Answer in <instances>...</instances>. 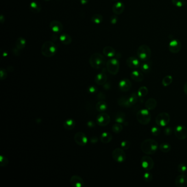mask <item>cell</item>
I'll list each match as a JSON object with an SVG mask.
<instances>
[{"label": "cell", "instance_id": "obj_56", "mask_svg": "<svg viewBox=\"0 0 187 187\" xmlns=\"http://www.w3.org/2000/svg\"><path fill=\"white\" fill-rule=\"evenodd\" d=\"M113 1H118V0H113Z\"/></svg>", "mask_w": 187, "mask_h": 187}, {"label": "cell", "instance_id": "obj_31", "mask_svg": "<svg viewBox=\"0 0 187 187\" xmlns=\"http://www.w3.org/2000/svg\"><path fill=\"white\" fill-rule=\"evenodd\" d=\"M96 109L100 113H103L107 109L108 105L106 102L103 101H100L96 104Z\"/></svg>", "mask_w": 187, "mask_h": 187}, {"label": "cell", "instance_id": "obj_34", "mask_svg": "<svg viewBox=\"0 0 187 187\" xmlns=\"http://www.w3.org/2000/svg\"><path fill=\"white\" fill-rule=\"evenodd\" d=\"M148 89L146 86H142L138 89L137 94L139 98H144L148 94Z\"/></svg>", "mask_w": 187, "mask_h": 187}, {"label": "cell", "instance_id": "obj_44", "mask_svg": "<svg viewBox=\"0 0 187 187\" xmlns=\"http://www.w3.org/2000/svg\"><path fill=\"white\" fill-rule=\"evenodd\" d=\"M131 144L129 140H123L121 143V148L124 150H127L129 148Z\"/></svg>", "mask_w": 187, "mask_h": 187}, {"label": "cell", "instance_id": "obj_12", "mask_svg": "<svg viewBox=\"0 0 187 187\" xmlns=\"http://www.w3.org/2000/svg\"><path fill=\"white\" fill-rule=\"evenodd\" d=\"M74 140L77 145L83 146L88 143V138L83 132H79L75 135Z\"/></svg>", "mask_w": 187, "mask_h": 187}, {"label": "cell", "instance_id": "obj_42", "mask_svg": "<svg viewBox=\"0 0 187 187\" xmlns=\"http://www.w3.org/2000/svg\"><path fill=\"white\" fill-rule=\"evenodd\" d=\"M143 179L146 182H150L153 179V175L150 172H146L143 175Z\"/></svg>", "mask_w": 187, "mask_h": 187}, {"label": "cell", "instance_id": "obj_14", "mask_svg": "<svg viewBox=\"0 0 187 187\" xmlns=\"http://www.w3.org/2000/svg\"><path fill=\"white\" fill-rule=\"evenodd\" d=\"M118 87L121 91L126 92L132 87V83L128 79H122L118 83Z\"/></svg>", "mask_w": 187, "mask_h": 187}, {"label": "cell", "instance_id": "obj_35", "mask_svg": "<svg viewBox=\"0 0 187 187\" xmlns=\"http://www.w3.org/2000/svg\"><path fill=\"white\" fill-rule=\"evenodd\" d=\"M173 81V78L171 75H167L163 78L162 85L164 87H168L170 85Z\"/></svg>", "mask_w": 187, "mask_h": 187}, {"label": "cell", "instance_id": "obj_5", "mask_svg": "<svg viewBox=\"0 0 187 187\" xmlns=\"http://www.w3.org/2000/svg\"><path fill=\"white\" fill-rule=\"evenodd\" d=\"M136 118L139 124L146 125L149 124L151 121V115L149 110L144 109L138 111L136 114Z\"/></svg>", "mask_w": 187, "mask_h": 187}, {"label": "cell", "instance_id": "obj_46", "mask_svg": "<svg viewBox=\"0 0 187 187\" xmlns=\"http://www.w3.org/2000/svg\"><path fill=\"white\" fill-rule=\"evenodd\" d=\"M118 22V17L116 14L111 16L110 18V22L111 24H116Z\"/></svg>", "mask_w": 187, "mask_h": 187}, {"label": "cell", "instance_id": "obj_20", "mask_svg": "<svg viewBox=\"0 0 187 187\" xmlns=\"http://www.w3.org/2000/svg\"><path fill=\"white\" fill-rule=\"evenodd\" d=\"M94 81L98 85H104L107 83V76L104 72H100L96 76Z\"/></svg>", "mask_w": 187, "mask_h": 187}, {"label": "cell", "instance_id": "obj_57", "mask_svg": "<svg viewBox=\"0 0 187 187\" xmlns=\"http://www.w3.org/2000/svg\"></svg>", "mask_w": 187, "mask_h": 187}, {"label": "cell", "instance_id": "obj_47", "mask_svg": "<svg viewBox=\"0 0 187 187\" xmlns=\"http://www.w3.org/2000/svg\"><path fill=\"white\" fill-rule=\"evenodd\" d=\"M172 132H173V129L170 127H166L164 131V133L166 136H170L172 135Z\"/></svg>", "mask_w": 187, "mask_h": 187}, {"label": "cell", "instance_id": "obj_15", "mask_svg": "<svg viewBox=\"0 0 187 187\" xmlns=\"http://www.w3.org/2000/svg\"><path fill=\"white\" fill-rule=\"evenodd\" d=\"M127 66L131 69H137L140 66V61L135 57H129L127 59Z\"/></svg>", "mask_w": 187, "mask_h": 187}, {"label": "cell", "instance_id": "obj_30", "mask_svg": "<svg viewBox=\"0 0 187 187\" xmlns=\"http://www.w3.org/2000/svg\"><path fill=\"white\" fill-rule=\"evenodd\" d=\"M26 45V41L24 37H19L17 39L16 42V47L19 50H22L25 48Z\"/></svg>", "mask_w": 187, "mask_h": 187}, {"label": "cell", "instance_id": "obj_45", "mask_svg": "<svg viewBox=\"0 0 187 187\" xmlns=\"http://www.w3.org/2000/svg\"><path fill=\"white\" fill-rule=\"evenodd\" d=\"M0 75H1V80H5L7 77V72L6 71V70L5 69H3V68H1V72H0Z\"/></svg>", "mask_w": 187, "mask_h": 187}, {"label": "cell", "instance_id": "obj_48", "mask_svg": "<svg viewBox=\"0 0 187 187\" xmlns=\"http://www.w3.org/2000/svg\"><path fill=\"white\" fill-rule=\"evenodd\" d=\"M88 91L91 94H94L97 91V88L95 86H90L88 87Z\"/></svg>", "mask_w": 187, "mask_h": 187}, {"label": "cell", "instance_id": "obj_27", "mask_svg": "<svg viewBox=\"0 0 187 187\" xmlns=\"http://www.w3.org/2000/svg\"><path fill=\"white\" fill-rule=\"evenodd\" d=\"M113 139V136L109 132H105L102 133L100 136V139L102 143L104 144L109 143Z\"/></svg>", "mask_w": 187, "mask_h": 187}, {"label": "cell", "instance_id": "obj_6", "mask_svg": "<svg viewBox=\"0 0 187 187\" xmlns=\"http://www.w3.org/2000/svg\"><path fill=\"white\" fill-rule=\"evenodd\" d=\"M107 70L109 73L113 75L118 74L120 69V63L116 58H111L106 63Z\"/></svg>", "mask_w": 187, "mask_h": 187}, {"label": "cell", "instance_id": "obj_41", "mask_svg": "<svg viewBox=\"0 0 187 187\" xmlns=\"http://www.w3.org/2000/svg\"><path fill=\"white\" fill-rule=\"evenodd\" d=\"M0 163H1V166L2 167H6V166H7L9 164V159L6 157L1 155V157H0Z\"/></svg>", "mask_w": 187, "mask_h": 187}, {"label": "cell", "instance_id": "obj_23", "mask_svg": "<svg viewBox=\"0 0 187 187\" xmlns=\"http://www.w3.org/2000/svg\"><path fill=\"white\" fill-rule=\"evenodd\" d=\"M104 55L108 58H113L115 55L116 51L115 49L111 46H106L103 50Z\"/></svg>", "mask_w": 187, "mask_h": 187}, {"label": "cell", "instance_id": "obj_4", "mask_svg": "<svg viewBox=\"0 0 187 187\" xmlns=\"http://www.w3.org/2000/svg\"><path fill=\"white\" fill-rule=\"evenodd\" d=\"M137 53L138 58L142 62L149 61L151 58V50L150 47L146 44H142L138 47Z\"/></svg>", "mask_w": 187, "mask_h": 187}, {"label": "cell", "instance_id": "obj_43", "mask_svg": "<svg viewBox=\"0 0 187 187\" xmlns=\"http://www.w3.org/2000/svg\"><path fill=\"white\" fill-rule=\"evenodd\" d=\"M160 129H159V127L157 126H154L151 129V133L152 135L154 136H157L160 135Z\"/></svg>", "mask_w": 187, "mask_h": 187}, {"label": "cell", "instance_id": "obj_40", "mask_svg": "<svg viewBox=\"0 0 187 187\" xmlns=\"http://www.w3.org/2000/svg\"><path fill=\"white\" fill-rule=\"evenodd\" d=\"M177 170L181 174H185L187 171V166L184 164H180L178 165Z\"/></svg>", "mask_w": 187, "mask_h": 187}, {"label": "cell", "instance_id": "obj_28", "mask_svg": "<svg viewBox=\"0 0 187 187\" xmlns=\"http://www.w3.org/2000/svg\"><path fill=\"white\" fill-rule=\"evenodd\" d=\"M63 126L66 130H72L75 127V121L72 118H68L64 121Z\"/></svg>", "mask_w": 187, "mask_h": 187}, {"label": "cell", "instance_id": "obj_50", "mask_svg": "<svg viewBox=\"0 0 187 187\" xmlns=\"http://www.w3.org/2000/svg\"><path fill=\"white\" fill-rule=\"evenodd\" d=\"M13 52L14 55H18L20 53V50L18 49L17 47H15L14 49L13 50Z\"/></svg>", "mask_w": 187, "mask_h": 187}, {"label": "cell", "instance_id": "obj_18", "mask_svg": "<svg viewBox=\"0 0 187 187\" xmlns=\"http://www.w3.org/2000/svg\"><path fill=\"white\" fill-rule=\"evenodd\" d=\"M175 184L177 187H187V176L181 174L175 179Z\"/></svg>", "mask_w": 187, "mask_h": 187}, {"label": "cell", "instance_id": "obj_11", "mask_svg": "<svg viewBox=\"0 0 187 187\" xmlns=\"http://www.w3.org/2000/svg\"><path fill=\"white\" fill-rule=\"evenodd\" d=\"M141 165L145 170H151L154 168V160L151 157L147 155L144 156L141 159Z\"/></svg>", "mask_w": 187, "mask_h": 187}, {"label": "cell", "instance_id": "obj_25", "mask_svg": "<svg viewBox=\"0 0 187 187\" xmlns=\"http://www.w3.org/2000/svg\"><path fill=\"white\" fill-rule=\"evenodd\" d=\"M157 106V101L154 98H149L146 101L145 103V107L148 110L155 109Z\"/></svg>", "mask_w": 187, "mask_h": 187}, {"label": "cell", "instance_id": "obj_13", "mask_svg": "<svg viewBox=\"0 0 187 187\" xmlns=\"http://www.w3.org/2000/svg\"><path fill=\"white\" fill-rule=\"evenodd\" d=\"M182 48L181 42L177 39L171 40L168 44V49L171 53L176 54L181 51Z\"/></svg>", "mask_w": 187, "mask_h": 187}, {"label": "cell", "instance_id": "obj_51", "mask_svg": "<svg viewBox=\"0 0 187 187\" xmlns=\"http://www.w3.org/2000/svg\"><path fill=\"white\" fill-rule=\"evenodd\" d=\"M98 141V138L96 136H94V137L91 138V142L93 144L97 143Z\"/></svg>", "mask_w": 187, "mask_h": 187}, {"label": "cell", "instance_id": "obj_29", "mask_svg": "<svg viewBox=\"0 0 187 187\" xmlns=\"http://www.w3.org/2000/svg\"><path fill=\"white\" fill-rule=\"evenodd\" d=\"M59 40L63 44L69 45L72 42V38L67 34H63L59 37Z\"/></svg>", "mask_w": 187, "mask_h": 187}, {"label": "cell", "instance_id": "obj_52", "mask_svg": "<svg viewBox=\"0 0 187 187\" xmlns=\"http://www.w3.org/2000/svg\"><path fill=\"white\" fill-rule=\"evenodd\" d=\"M87 124L88 127H91V128L94 127L95 126V125H96V124H95V123H94L93 121H89L88 122H87Z\"/></svg>", "mask_w": 187, "mask_h": 187}, {"label": "cell", "instance_id": "obj_38", "mask_svg": "<svg viewBox=\"0 0 187 187\" xmlns=\"http://www.w3.org/2000/svg\"><path fill=\"white\" fill-rule=\"evenodd\" d=\"M122 130H123V126H122L121 124L116 123V124H114L112 126L113 132L116 134L120 133Z\"/></svg>", "mask_w": 187, "mask_h": 187}, {"label": "cell", "instance_id": "obj_55", "mask_svg": "<svg viewBox=\"0 0 187 187\" xmlns=\"http://www.w3.org/2000/svg\"><path fill=\"white\" fill-rule=\"evenodd\" d=\"M44 1H50L51 0H44Z\"/></svg>", "mask_w": 187, "mask_h": 187}, {"label": "cell", "instance_id": "obj_10", "mask_svg": "<svg viewBox=\"0 0 187 187\" xmlns=\"http://www.w3.org/2000/svg\"><path fill=\"white\" fill-rule=\"evenodd\" d=\"M97 124L100 126H106L110 123V118L107 113H101L96 118Z\"/></svg>", "mask_w": 187, "mask_h": 187}, {"label": "cell", "instance_id": "obj_37", "mask_svg": "<svg viewBox=\"0 0 187 187\" xmlns=\"http://www.w3.org/2000/svg\"><path fill=\"white\" fill-rule=\"evenodd\" d=\"M129 102L132 106L137 103L139 97L138 96L137 94H136V92H133L129 97Z\"/></svg>", "mask_w": 187, "mask_h": 187}, {"label": "cell", "instance_id": "obj_21", "mask_svg": "<svg viewBox=\"0 0 187 187\" xmlns=\"http://www.w3.org/2000/svg\"><path fill=\"white\" fill-rule=\"evenodd\" d=\"M130 76L132 80L138 83H140L144 80V75H143V72H140L137 70H135L132 72L130 75Z\"/></svg>", "mask_w": 187, "mask_h": 187}, {"label": "cell", "instance_id": "obj_24", "mask_svg": "<svg viewBox=\"0 0 187 187\" xmlns=\"http://www.w3.org/2000/svg\"><path fill=\"white\" fill-rule=\"evenodd\" d=\"M152 64L150 61H146L143 62V63L140 64V70L143 73L148 74L151 71Z\"/></svg>", "mask_w": 187, "mask_h": 187}, {"label": "cell", "instance_id": "obj_16", "mask_svg": "<svg viewBox=\"0 0 187 187\" xmlns=\"http://www.w3.org/2000/svg\"><path fill=\"white\" fill-rule=\"evenodd\" d=\"M70 183L72 187H82L84 185L83 179L79 176L74 175L70 179Z\"/></svg>", "mask_w": 187, "mask_h": 187}, {"label": "cell", "instance_id": "obj_54", "mask_svg": "<svg viewBox=\"0 0 187 187\" xmlns=\"http://www.w3.org/2000/svg\"><path fill=\"white\" fill-rule=\"evenodd\" d=\"M184 92L185 94L187 96V81L185 83V85L184 86Z\"/></svg>", "mask_w": 187, "mask_h": 187}, {"label": "cell", "instance_id": "obj_36", "mask_svg": "<svg viewBox=\"0 0 187 187\" xmlns=\"http://www.w3.org/2000/svg\"><path fill=\"white\" fill-rule=\"evenodd\" d=\"M160 150L163 153H168L171 149V146L169 143H162L159 146Z\"/></svg>", "mask_w": 187, "mask_h": 187}, {"label": "cell", "instance_id": "obj_49", "mask_svg": "<svg viewBox=\"0 0 187 187\" xmlns=\"http://www.w3.org/2000/svg\"><path fill=\"white\" fill-rule=\"evenodd\" d=\"M97 98H98V99H99V100L102 101V100H103V99H104L105 98V97L104 94H103V93H102V92H100L99 94H98Z\"/></svg>", "mask_w": 187, "mask_h": 187}, {"label": "cell", "instance_id": "obj_9", "mask_svg": "<svg viewBox=\"0 0 187 187\" xmlns=\"http://www.w3.org/2000/svg\"><path fill=\"white\" fill-rule=\"evenodd\" d=\"M174 134L179 140H184L187 138V128L183 125H178L174 129Z\"/></svg>", "mask_w": 187, "mask_h": 187}, {"label": "cell", "instance_id": "obj_33", "mask_svg": "<svg viewBox=\"0 0 187 187\" xmlns=\"http://www.w3.org/2000/svg\"><path fill=\"white\" fill-rule=\"evenodd\" d=\"M103 20V16L100 14H94L91 18V21L96 24H99L102 23Z\"/></svg>", "mask_w": 187, "mask_h": 187}, {"label": "cell", "instance_id": "obj_39", "mask_svg": "<svg viewBox=\"0 0 187 187\" xmlns=\"http://www.w3.org/2000/svg\"><path fill=\"white\" fill-rule=\"evenodd\" d=\"M173 5L177 7H182L185 5V0H171Z\"/></svg>", "mask_w": 187, "mask_h": 187}, {"label": "cell", "instance_id": "obj_8", "mask_svg": "<svg viewBox=\"0 0 187 187\" xmlns=\"http://www.w3.org/2000/svg\"><path fill=\"white\" fill-rule=\"evenodd\" d=\"M112 157L116 162L122 163L126 160V155L123 149L117 148L113 150Z\"/></svg>", "mask_w": 187, "mask_h": 187}, {"label": "cell", "instance_id": "obj_26", "mask_svg": "<svg viewBox=\"0 0 187 187\" xmlns=\"http://www.w3.org/2000/svg\"><path fill=\"white\" fill-rule=\"evenodd\" d=\"M118 104L122 107L129 108L132 107L129 102V98L128 97H122L118 99Z\"/></svg>", "mask_w": 187, "mask_h": 187}, {"label": "cell", "instance_id": "obj_3", "mask_svg": "<svg viewBox=\"0 0 187 187\" xmlns=\"http://www.w3.org/2000/svg\"><path fill=\"white\" fill-rule=\"evenodd\" d=\"M89 62L91 67L94 69H101L105 64V59L102 54L94 53L90 57Z\"/></svg>", "mask_w": 187, "mask_h": 187}, {"label": "cell", "instance_id": "obj_32", "mask_svg": "<svg viewBox=\"0 0 187 187\" xmlns=\"http://www.w3.org/2000/svg\"><path fill=\"white\" fill-rule=\"evenodd\" d=\"M126 120V114L122 112H118L115 116V121L116 123L124 124Z\"/></svg>", "mask_w": 187, "mask_h": 187}, {"label": "cell", "instance_id": "obj_2", "mask_svg": "<svg viewBox=\"0 0 187 187\" xmlns=\"http://www.w3.org/2000/svg\"><path fill=\"white\" fill-rule=\"evenodd\" d=\"M42 55L45 57L50 58L55 55L58 51V48L56 44L51 41L44 42L42 45L41 49Z\"/></svg>", "mask_w": 187, "mask_h": 187}, {"label": "cell", "instance_id": "obj_22", "mask_svg": "<svg viewBox=\"0 0 187 187\" xmlns=\"http://www.w3.org/2000/svg\"><path fill=\"white\" fill-rule=\"evenodd\" d=\"M29 9L34 13H39L41 10V5L37 1H32L29 5Z\"/></svg>", "mask_w": 187, "mask_h": 187}, {"label": "cell", "instance_id": "obj_53", "mask_svg": "<svg viewBox=\"0 0 187 187\" xmlns=\"http://www.w3.org/2000/svg\"><path fill=\"white\" fill-rule=\"evenodd\" d=\"M80 3L82 5H86L88 3V0H80Z\"/></svg>", "mask_w": 187, "mask_h": 187}, {"label": "cell", "instance_id": "obj_1", "mask_svg": "<svg viewBox=\"0 0 187 187\" xmlns=\"http://www.w3.org/2000/svg\"><path fill=\"white\" fill-rule=\"evenodd\" d=\"M159 148L157 142L152 139H146L141 144L140 148L143 153L146 155H153L157 152Z\"/></svg>", "mask_w": 187, "mask_h": 187}, {"label": "cell", "instance_id": "obj_7", "mask_svg": "<svg viewBox=\"0 0 187 187\" xmlns=\"http://www.w3.org/2000/svg\"><path fill=\"white\" fill-rule=\"evenodd\" d=\"M170 121V116L168 113L162 112L160 113L156 117L155 122L157 126L165 127L169 124Z\"/></svg>", "mask_w": 187, "mask_h": 187}, {"label": "cell", "instance_id": "obj_19", "mask_svg": "<svg viewBox=\"0 0 187 187\" xmlns=\"http://www.w3.org/2000/svg\"><path fill=\"white\" fill-rule=\"evenodd\" d=\"M125 10V5L122 2H116L113 5L112 11L116 15H120L124 12Z\"/></svg>", "mask_w": 187, "mask_h": 187}, {"label": "cell", "instance_id": "obj_17", "mask_svg": "<svg viewBox=\"0 0 187 187\" xmlns=\"http://www.w3.org/2000/svg\"><path fill=\"white\" fill-rule=\"evenodd\" d=\"M50 28L53 32L55 33H59L63 30V24L58 20H53L50 23Z\"/></svg>", "mask_w": 187, "mask_h": 187}]
</instances>
